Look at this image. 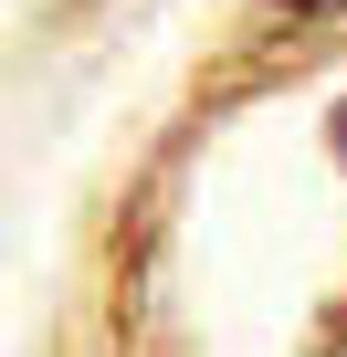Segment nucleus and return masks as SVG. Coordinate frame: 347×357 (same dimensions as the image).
Masks as SVG:
<instances>
[{
  "instance_id": "nucleus-1",
  "label": "nucleus",
  "mask_w": 347,
  "mask_h": 357,
  "mask_svg": "<svg viewBox=\"0 0 347 357\" xmlns=\"http://www.w3.org/2000/svg\"><path fill=\"white\" fill-rule=\"evenodd\" d=\"M326 137H337V158H347V95H337V116H326Z\"/></svg>"
}]
</instances>
